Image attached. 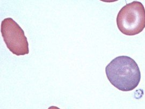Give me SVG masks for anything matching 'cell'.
<instances>
[{
    "label": "cell",
    "mask_w": 145,
    "mask_h": 109,
    "mask_svg": "<svg viewBox=\"0 0 145 109\" xmlns=\"http://www.w3.org/2000/svg\"><path fill=\"white\" fill-rule=\"evenodd\" d=\"M110 82L123 91L134 90L140 83L141 73L137 62L127 56L114 58L105 67Z\"/></svg>",
    "instance_id": "6da1fadb"
},
{
    "label": "cell",
    "mask_w": 145,
    "mask_h": 109,
    "mask_svg": "<svg viewBox=\"0 0 145 109\" xmlns=\"http://www.w3.org/2000/svg\"><path fill=\"white\" fill-rule=\"evenodd\" d=\"M119 31L127 36H135L145 27V9L139 1H133L124 6L117 17Z\"/></svg>",
    "instance_id": "7a4b0ae2"
},
{
    "label": "cell",
    "mask_w": 145,
    "mask_h": 109,
    "mask_svg": "<svg viewBox=\"0 0 145 109\" xmlns=\"http://www.w3.org/2000/svg\"><path fill=\"white\" fill-rule=\"evenodd\" d=\"M1 32L8 48L17 56L29 54V43L24 32L11 18H7L1 22Z\"/></svg>",
    "instance_id": "3957f363"
},
{
    "label": "cell",
    "mask_w": 145,
    "mask_h": 109,
    "mask_svg": "<svg viewBox=\"0 0 145 109\" xmlns=\"http://www.w3.org/2000/svg\"><path fill=\"white\" fill-rule=\"evenodd\" d=\"M48 109H60V108H59L57 106H51L50 107H49Z\"/></svg>",
    "instance_id": "277c9868"
}]
</instances>
